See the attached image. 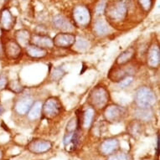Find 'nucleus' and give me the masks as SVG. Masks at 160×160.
I'll list each match as a JSON object with an SVG mask.
<instances>
[{
  "label": "nucleus",
  "mask_w": 160,
  "mask_h": 160,
  "mask_svg": "<svg viewBox=\"0 0 160 160\" xmlns=\"http://www.w3.org/2000/svg\"><path fill=\"white\" fill-rule=\"evenodd\" d=\"M6 90H8L9 92H13L16 95H18L24 92V87L22 86L21 82L18 80H11V81H8Z\"/></svg>",
  "instance_id": "nucleus-25"
},
{
  "label": "nucleus",
  "mask_w": 160,
  "mask_h": 160,
  "mask_svg": "<svg viewBox=\"0 0 160 160\" xmlns=\"http://www.w3.org/2000/svg\"><path fill=\"white\" fill-rule=\"evenodd\" d=\"M8 77L5 73H0V92L6 90V87L8 82Z\"/></svg>",
  "instance_id": "nucleus-32"
},
{
  "label": "nucleus",
  "mask_w": 160,
  "mask_h": 160,
  "mask_svg": "<svg viewBox=\"0 0 160 160\" xmlns=\"http://www.w3.org/2000/svg\"><path fill=\"white\" fill-rule=\"evenodd\" d=\"M53 147L52 142L42 138H34L28 142L27 150L34 154H43L51 150Z\"/></svg>",
  "instance_id": "nucleus-10"
},
{
  "label": "nucleus",
  "mask_w": 160,
  "mask_h": 160,
  "mask_svg": "<svg viewBox=\"0 0 160 160\" xmlns=\"http://www.w3.org/2000/svg\"><path fill=\"white\" fill-rule=\"evenodd\" d=\"M30 44L37 45V46L43 48V49H45V50L52 49L54 47L52 39L50 36L46 35V34H31Z\"/></svg>",
  "instance_id": "nucleus-17"
},
{
  "label": "nucleus",
  "mask_w": 160,
  "mask_h": 160,
  "mask_svg": "<svg viewBox=\"0 0 160 160\" xmlns=\"http://www.w3.org/2000/svg\"><path fill=\"white\" fill-rule=\"evenodd\" d=\"M74 45L76 50L79 51H85L89 47V42L83 38H79V39H76V42Z\"/></svg>",
  "instance_id": "nucleus-28"
},
{
  "label": "nucleus",
  "mask_w": 160,
  "mask_h": 160,
  "mask_svg": "<svg viewBox=\"0 0 160 160\" xmlns=\"http://www.w3.org/2000/svg\"><path fill=\"white\" fill-rule=\"evenodd\" d=\"M133 76H127L124 79H122V81L118 82V84H119V87L120 88H127V87H128L133 82Z\"/></svg>",
  "instance_id": "nucleus-31"
},
{
  "label": "nucleus",
  "mask_w": 160,
  "mask_h": 160,
  "mask_svg": "<svg viewBox=\"0 0 160 160\" xmlns=\"http://www.w3.org/2000/svg\"><path fill=\"white\" fill-rule=\"evenodd\" d=\"M42 104L40 101L34 102L33 105L27 112V118L29 121H36L41 117V112H42Z\"/></svg>",
  "instance_id": "nucleus-22"
},
{
  "label": "nucleus",
  "mask_w": 160,
  "mask_h": 160,
  "mask_svg": "<svg viewBox=\"0 0 160 160\" xmlns=\"http://www.w3.org/2000/svg\"><path fill=\"white\" fill-rule=\"evenodd\" d=\"M16 18L8 8L0 10V29L3 32H8L13 29L15 25Z\"/></svg>",
  "instance_id": "nucleus-12"
},
{
  "label": "nucleus",
  "mask_w": 160,
  "mask_h": 160,
  "mask_svg": "<svg viewBox=\"0 0 160 160\" xmlns=\"http://www.w3.org/2000/svg\"><path fill=\"white\" fill-rule=\"evenodd\" d=\"M110 93L103 86H97L91 91L87 97V102L94 109L102 110L108 105Z\"/></svg>",
  "instance_id": "nucleus-2"
},
{
  "label": "nucleus",
  "mask_w": 160,
  "mask_h": 160,
  "mask_svg": "<svg viewBox=\"0 0 160 160\" xmlns=\"http://www.w3.org/2000/svg\"><path fill=\"white\" fill-rule=\"evenodd\" d=\"M78 118L80 128H83L85 129H88L93 123L95 118V109L91 108H87L84 111H82L81 115L76 116Z\"/></svg>",
  "instance_id": "nucleus-16"
},
{
  "label": "nucleus",
  "mask_w": 160,
  "mask_h": 160,
  "mask_svg": "<svg viewBox=\"0 0 160 160\" xmlns=\"http://www.w3.org/2000/svg\"><path fill=\"white\" fill-rule=\"evenodd\" d=\"M120 141L117 138H108L103 140L98 146V152L103 157H109L120 150Z\"/></svg>",
  "instance_id": "nucleus-9"
},
{
  "label": "nucleus",
  "mask_w": 160,
  "mask_h": 160,
  "mask_svg": "<svg viewBox=\"0 0 160 160\" xmlns=\"http://www.w3.org/2000/svg\"><path fill=\"white\" fill-rule=\"evenodd\" d=\"M3 158H4V152H3V150L0 148V160H3Z\"/></svg>",
  "instance_id": "nucleus-36"
},
{
  "label": "nucleus",
  "mask_w": 160,
  "mask_h": 160,
  "mask_svg": "<svg viewBox=\"0 0 160 160\" xmlns=\"http://www.w3.org/2000/svg\"><path fill=\"white\" fill-rule=\"evenodd\" d=\"M3 56L10 61H15L22 55V47L16 42L14 39H7L2 40Z\"/></svg>",
  "instance_id": "nucleus-6"
},
{
  "label": "nucleus",
  "mask_w": 160,
  "mask_h": 160,
  "mask_svg": "<svg viewBox=\"0 0 160 160\" xmlns=\"http://www.w3.org/2000/svg\"><path fill=\"white\" fill-rule=\"evenodd\" d=\"M66 75V71L61 68H55L53 70V72L51 73V79L53 81L58 82L61 78H63V76Z\"/></svg>",
  "instance_id": "nucleus-29"
},
{
  "label": "nucleus",
  "mask_w": 160,
  "mask_h": 160,
  "mask_svg": "<svg viewBox=\"0 0 160 160\" xmlns=\"http://www.w3.org/2000/svg\"><path fill=\"white\" fill-rule=\"evenodd\" d=\"M31 34L27 29H18L14 34V39L21 47L25 48L30 44Z\"/></svg>",
  "instance_id": "nucleus-21"
},
{
  "label": "nucleus",
  "mask_w": 160,
  "mask_h": 160,
  "mask_svg": "<svg viewBox=\"0 0 160 160\" xmlns=\"http://www.w3.org/2000/svg\"><path fill=\"white\" fill-rule=\"evenodd\" d=\"M136 54V50L133 47H129L118 55L116 60L117 66H124L128 64L132 60Z\"/></svg>",
  "instance_id": "nucleus-20"
},
{
  "label": "nucleus",
  "mask_w": 160,
  "mask_h": 160,
  "mask_svg": "<svg viewBox=\"0 0 160 160\" xmlns=\"http://www.w3.org/2000/svg\"><path fill=\"white\" fill-rule=\"evenodd\" d=\"M53 24L56 29L64 32L71 31L74 27V25L70 22L68 18H66L63 15H56L54 17Z\"/></svg>",
  "instance_id": "nucleus-19"
},
{
  "label": "nucleus",
  "mask_w": 160,
  "mask_h": 160,
  "mask_svg": "<svg viewBox=\"0 0 160 160\" xmlns=\"http://www.w3.org/2000/svg\"><path fill=\"white\" fill-rule=\"evenodd\" d=\"M147 65L151 69H157L160 65V50L158 45H151L147 53Z\"/></svg>",
  "instance_id": "nucleus-15"
},
{
  "label": "nucleus",
  "mask_w": 160,
  "mask_h": 160,
  "mask_svg": "<svg viewBox=\"0 0 160 160\" xmlns=\"http://www.w3.org/2000/svg\"><path fill=\"white\" fill-rule=\"evenodd\" d=\"M136 71L132 70V67H124V66H118L113 67L108 73V78L113 82H119L127 76H133Z\"/></svg>",
  "instance_id": "nucleus-13"
},
{
  "label": "nucleus",
  "mask_w": 160,
  "mask_h": 160,
  "mask_svg": "<svg viewBox=\"0 0 160 160\" xmlns=\"http://www.w3.org/2000/svg\"><path fill=\"white\" fill-rule=\"evenodd\" d=\"M34 102V99L30 95L20 93V96L16 98L15 101L13 102V112L18 116L26 115Z\"/></svg>",
  "instance_id": "nucleus-7"
},
{
  "label": "nucleus",
  "mask_w": 160,
  "mask_h": 160,
  "mask_svg": "<svg viewBox=\"0 0 160 160\" xmlns=\"http://www.w3.org/2000/svg\"><path fill=\"white\" fill-rule=\"evenodd\" d=\"M138 3L145 12H148L153 5V0H138Z\"/></svg>",
  "instance_id": "nucleus-30"
},
{
  "label": "nucleus",
  "mask_w": 160,
  "mask_h": 160,
  "mask_svg": "<svg viewBox=\"0 0 160 160\" xmlns=\"http://www.w3.org/2000/svg\"><path fill=\"white\" fill-rule=\"evenodd\" d=\"M3 45H2V42L0 41V60L3 58Z\"/></svg>",
  "instance_id": "nucleus-34"
},
{
  "label": "nucleus",
  "mask_w": 160,
  "mask_h": 160,
  "mask_svg": "<svg viewBox=\"0 0 160 160\" xmlns=\"http://www.w3.org/2000/svg\"><path fill=\"white\" fill-rule=\"evenodd\" d=\"M134 102L138 108H151L157 102V96L148 87H141L137 90Z\"/></svg>",
  "instance_id": "nucleus-3"
},
{
  "label": "nucleus",
  "mask_w": 160,
  "mask_h": 160,
  "mask_svg": "<svg viewBox=\"0 0 160 160\" xmlns=\"http://www.w3.org/2000/svg\"><path fill=\"white\" fill-rule=\"evenodd\" d=\"M62 110L61 101L55 97H50L45 100L42 104L41 116L44 118L51 120L60 115Z\"/></svg>",
  "instance_id": "nucleus-5"
},
{
  "label": "nucleus",
  "mask_w": 160,
  "mask_h": 160,
  "mask_svg": "<svg viewBox=\"0 0 160 160\" xmlns=\"http://www.w3.org/2000/svg\"><path fill=\"white\" fill-rule=\"evenodd\" d=\"M155 149H156L155 153L158 157V155H159V135L158 134L157 135V141H156V148H155Z\"/></svg>",
  "instance_id": "nucleus-33"
},
{
  "label": "nucleus",
  "mask_w": 160,
  "mask_h": 160,
  "mask_svg": "<svg viewBox=\"0 0 160 160\" xmlns=\"http://www.w3.org/2000/svg\"><path fill=\"white\" fill-rule=\"evenodd\" d=\"M25 49V54L27 56L32 59H43L48 55V50L43 48H40L33 44H29Z\"/></svg>",
  "instance_id": "nucleus-18"
},
{
  "label": "nucleus",
  "mask_w": 160,
  "mask_h": 160,
  "mask_svg": "<svg viewBox=\"0 0 160 160\" xmlns=\"http://www.w3.org/2000/svg\"><path fill=\"white\" fill-rule=\"evenodd\" d=\"M152 111L151 108H138L135 111V118L137 120L140 122H148L150 121L152 119Z\"/></svg>",
  "instance_id": "nucleus-24"
},
{
  "label": "nucleus",
  "mask_w": 160,
  "mask_h": 160,
  "mask_svg": "<svg viewBox=\"0 0 160 160\" xmlns=\"http://www.w3.org/2000/svg\"><path fill=\"white\" fill-rule=\"evenodd\" d=\"M128 132L133 138H138L142 133V122L138 120H132L128 125Z\"/></svg>",
  "instance_id": "nucleus-23"
},
{
  "label": "nucleus",
  "mask_w": 160,
  "mask_h": 160,
  "mask_svg": "<svg viewBox=\"0 0 160 160\" xmlns=\"http://www.w3.org/2000/svg\"><path fill=\"white\" fill-rule=\"evenodd\" d=\"M79 141H80L79 129L72 132H66V134L63 138L64 147L66 151L72 152L74 150H76V148H77Z\"/></svg>",
  "instance_id": "nucleus-14"
},
{
  "label": "nucleus",
  "mask_w": 160,
  "mask_h": 160,
  "mask_svg": "<svg viewBox=\"0 0 160 160\" xmlns=\"http://www.w3.org/2000/svg\"><path fill=\"white\" fill-rule=\"evenodd\" d=\"M128 110L126 108L118 104L108 105L104 108V119L109 123H119L126 118Z\"/></svg>",
  "instance_id": "nucleus-4"
},
{
  "label": "nucleus",
  "mask_w": 160,
  "mask_h": 160,
  "mask_svg": "<svg viewBox=\"0 0 160 160\" xmlns=\"http://www.w3.org/2000/svg\"><path fill=\"white\" fill-rule=\"evenodd\" d=\"M94 32L98 36H104L109 33V27L103 20H97L94 24Z\"/></svg>",
  "instance_id": "nucleus-26"
},
{
  "label": "nucleus",
  "mask_w": 160,
  "mask_h": 160,
  "mask_svg": "<svg viewBox=\"0 0 160 160\" xmlns=\"http://www.w3.org/2000/svg\"><path fill=\"white\" fill-rule=\"evenodd\" d=\"M74 21L77 26L81 28H86L88 26L92 20V14L89 8L86 6H76L73 10Z\"/></svg>",
  "instance_id": "nucleus-8"
},
{
  "label": "nucleus",
  "mask_w": 160,
  "mask_h": 160,
  "mask_svg": "<svg viewBox=\"0 0 160 160\" xmlns=\"http://www.w3.org/2000/svg\"><path fill=\"white\" fill-rule=\"evenodd\" d=\"M4 112H5V109L3 108V106L0 103V116L3 115V113H4Z\"/></svg>",
  "instance_id": "nucleus-35"
},
{
  "label": "nucleus",
  "mask_w": 160,
  "mask_h": 160,
  "mask_svg": "<svg viewBox=\"0 0 160 160\" xmlns=\"http://www.w3.org/2000/svg\"><path fill=\"white\" fill-rule=\"evenodd\" d=\"M76 35L69 32H61L52 39L54 46L61 49H68L73 46L76 42Z\"/></svg>",
  "instance_id": "nucleus-11"
},
{
  "label": "nucleus",
  "mask_w": 160,
  "mask_h": 160,
  "mask_svg": "<svg viewBox=\"0 0 160 160\" xmlns=\"http://www.w3.org/2000/svg\"><path fill=\"white\" fill-rule=\"evenodd\" d=\"M108 160H133V158L129 152L118 151L108 157Z\"/></svg>",
  "instance_id": "nucleus-27"
},
{
  "label": "nucleus",
  "mask_w": 160,
  "mask_h": 160,
  "mask_svg": "<svg viewBox=\"0 0 160 160\" xmlns=\"http://www.w3.org/2000/svg\"><path fill=\"white\" fill-rule=\"evenodd\" d=\"M107 18L112 22H122L125 20L128 13V5L124 0H116L105 6Z\"/></svg>",
  "instance_id": "nucleus-1"
}]
</instances>
